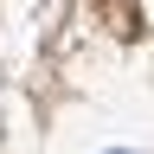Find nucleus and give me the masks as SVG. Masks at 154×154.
I'll use <instances>...</instances> for the list:
<instances>
[]
</instances>
